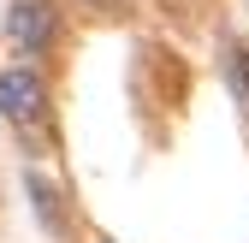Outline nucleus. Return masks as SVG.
Returning <instances> with one entry per match:
<instances>
[{
    "mask_svg": "<svg viewBox=\"0 0 249 243\" xmlns=\"http://www.w3.org/2000/svg\"><path fill=\"white\" fill-rule=\"evenodd\" d=\"M6 36H12L30 59H42V53L59 42V12H53V0H18V6L6 12Z\"/></svg>",
    "mask_w": 249,
    "mask_h": 243,
    "instance_id": "1",
    "label": "nucleus"
},
{
    "mask_svg": "<svg viewBox=\"0 0 249 243\" xmlns=\"http://www.w3.org/2000/svg\"><path fill=\"white\" fill-rule=\"evenodd\" d=\"M0 113H6L12 125H36V119L48 113V83L30 71V66L0 71Z\"/></svg>",
    "mask_w": 249,
    "mask_h": 243,
    "instance_id": "2",
    "label": "nucleus"
},
{
    "mask_svg": "<svg viewBox=\"0 0 249 243\" xmlns=\"http://www.w3.org/2000/svg\"><path fill=\"white\" fill-rule=\"evenodd\" d=\"M30 196H36V214H42V226H53V231H66V202H59V190L48 184L42 172H30Z\"/></svg>",
    "mask_w": 249,
    "mask_h": 243,
    "instance_id": "3",
    "label": "nucleus"
},
{
    "mask_svg": "<svg viewBox=\"0 0 249 243\" xmlns=\"http://www.w3.org/2000/svg\"><path fill=\"white\" fill-rule=\"evenodd\" d=\"M226 77H231V95L249 107V53H231V66H226Z\"/></svg>",
    "mask_w": 249,
    "mask_h": 243,
    "instance_id": "4",
    "label": "nucleus"
},
{
    "mask_svg": "<svg viewBox=\"0 0 249 243\" xmlns=\"http://www.w3.org/2000/svg\"><path fill=\"white\" fill-rule=\"evenodd\" d=\"M83 12H101V18H124V12H137V0H83Z\"/></svg>",
    "mask_w": 249,
    "mask_h": 243,
    "instance_id": "5",
    "label": "nucleus"
},
{
    "mask_svg": "<svg viewBox=\"0 0 249 243\" xmlns=\"http://www.w3.org/2000/svg\"><path fill=\"white\" fill-rule=\"evenodd\" d=\"M166 6H172V12H184V0H166Z\"/></svg>",
    "mask_w": 249,
    "mask_h": 243,
    "instance_id": "6",
    "label": "nucleus"
}]
</instances>
